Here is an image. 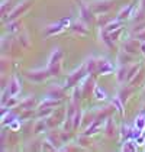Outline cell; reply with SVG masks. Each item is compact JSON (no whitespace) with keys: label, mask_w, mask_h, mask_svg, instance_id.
I'll list each match as a JSON object with an SVG mask.
<instances>
[{"label":"cell","mask_w":145,"mask_h":152,"mask_svg":"<svg viewBox=\"0 0 145 152\" xmlns=\"http://www.w3.org/2000/svg\"><path fill=\"white\" fill-rule=\"evenodd\" d=\"M61 57H62V54H61L60 49H58V48L54 49V52H52V55H51V58H49V64H48L49 74H57V72L60 71Z\"/></svg>","instance_id":"obj_1"},{"label":"cell","mask_w":145,"mask_h":152,"mask_svg":"<svg viewBox=\"0 0 145 152\" xmlns=\"http://www.w3.org/2000/svg\"><path fill=\"white\" fill-rule=\"evenodd\" d=\"M86 72H87L86 65H83L80 70H77L75 72L70 74V75H68V80H67V87H71V86H74V84H77V81H80V80L86 75Z\"/></svg>","instance_id":"obj_2"},{"label":"cell","mask_w":145,"mask_h":152,"mask_svg":"<svg viewBox=\"0 0 145 152\" xmlns=\"http://www.w3.org/2000/svg\"><path fill=\"white\" fill-rule=\"evenodd\" d=\"M110 71H113V65L109 62L108 59H97V71L96 72H99V74H108V72H110Z\"/></svg>","instance_id":"obj_3"},{"label":"cell","mask_w":145,"mask_h":152,"mask_svg":"<svg viewBox=\"0 0 145 152\" xmlns=\"http://www.w3.org/2000/svg\"><path fill=\"white\" fill-rule=\"evenodd\" d=\"M26 75H28L29 80H34V81H42V80H45V78L49 75V71L48 70L32 71V72H28Z\"/></svg>","instance_id":"obj_4"},{"label":"cell","mask_w":145,"mask_h":152,"mask_svg":"<svg viewBox=\"0 0 145 152\" xmlns=\"http://www.w3.org/2000/svg\"><path fill=\"white\" fill-rule=\"evenodd\" d=\"M9 91H10V96H18V93L21 91V83H19V80L16 77H13L12 81H10Z\"/></svg>","instance_id":"obj_5"},{"label":"cell","mask_w":145,"mask_h":152,"mask_svg":"<svg viewBox=\"0 0 145 152\" xmlns=\"http://www.w3.org/2000/svg\"><path fill=\"white\" fill-rule=\"evenodd\" d=\"M80 16H81V19L84 20V22H90L92 20V15H90V9H87L83 3H80Z\"/></svg>","instance_id":"obj_6"},{"label":"cell","mask_w":145,"mask_h":152,"mask_svg":"<svg viewBox=\"0 0 145 152\" xmlns=\"http://www.w3.org/2000/svg\"><path fill=\"white\" fill-rule=\"evenodd\" d=\"M62 94H64V90L55 86V87H52V88L49 90V93H48L47 97H49V99H61Z\"/></svg>","instance_id":"obj_7"},{"label":"cell","mask_w":145,"mask_h":152,"mask_svg":"<svg viewBox=\"0 0 145 152\" xmlns=\"http://www.w3.org/2000/svg\"><path fill=\"white\" fill-rule=\"evenodd\" d=\"M135 128L139 129V130H144L145 129V115L141 113L139 116L135 119Z\"/></svg>","instance_id":"obj_8"},{"label":"cell","mask_w":145,"mask_h":152,"mask_svg":"<svg viewBox=\"0 0 145 152\" xmlns=\"http://www.w3.org/2000/svg\"><path fill=\"white\" fill-rule=\"evenodd\" d=\"M94 96H96V99H99V100H105L106 99V91L100 86H96L94 87Z\"/></svg>","instance_id":"obj_9"},{"label":"cell","mask_w":145,"mask_h":152,"mask_svg":"<svg viewBox=\"0 0 145 152\" xmlns=\"http://www.w3.org/2000/svg\"><path fill=\"white\" fill-rule=\"evenodd\" d=\"M122 151H136V143L133 142H125L122 146Z\"/></svg>","instance_id":"obj_10"},{"label":"cell","mask_w":145,"mask_h":152,"mask_svg":"<svg viewBox=\"0 0 145 152\" xmlns=\"http://www.w3.org/2000/svg\"><path fill=\"white\" fill-rule=\"evenodd\" d=\"M131 10H132V4H129L126 9H123L121 13H119V19H123V18H128L129 16V13H131Z\"/></svg>","instance_id":"obj_11"},{"label":"cell","mask_w":145,"mask_h":152,"mask_svg":"<svg viewBox=\"0 0 145 152\" xmlns=\"http://www.w3.org/2000/svg\"><path fill=\"white\" fill-rule=\"evenodd\" d=\"M62 31V25H61V22L58 25H55V26H51V29H48V34L51 35V34H58V32H61Z\"/></svg>","instance_id":"obj_12"},{"label":"cell","mask_w":145,"mask_h":152,"mask_svg":"<svg viewBox=\"0 0 145 152\" xmlns=\"http://www.w3.org/2000/svg\"><path fill=\"white\" fill-rule=\"evenodd\" d=\"M121 20H116V22H113V23H110L108 26V28H106V31H108V32H112V31H115V29H118V28H119V26H121Z\"/></svg>","instance_id":"obj_13"},{"label":"cell","mask_w":145,"mask_h":152,"mask_svg":"<svg viewBox=\"0 0 145 152\" xmlns=\"http://www.w3.org/2000/svg\"><path fill=\"white\" fill-rule=\"evenodd\" d=\"M47 99H48V100H47L45 103L42 102V104H41V107H42V109H44V107H49V106H55V104H57V102H55V100H49V97H47Z\"/></svg>","instance_id":"obj_14"},{"label":"cell","mask_w":145,"mask_h":152,"mask_svg":"<svg viewBox=\"0 0 145 152\" xmlns=\"http://www.w3.org/2000/svg\"><path fill=\"white\" fill-rule=\"evenodd\" d=\"M99 128V122H96V123H93L90 128L87 129V132H86V135H90V133H94V130Z\"/></svg>","instance_id":"obj_15"},{"label":"cell","mask_w":145,"mask_h":152,"mask_svg":"<svg viewBox=\"0 0 145 152\" xmlns=\"http://www.w3.org/2000/svg\"><path fill=\"white\" fill-rule=\"evenodd\" d=\"M112 104H115L116 107H118V110L122 112V107H123V106H122V102L119 100V99H113V100H112Z\"/></svg>","instance_id":"obj_16"},{"label":"cell","mask_w":145,"mask_h":152,"mask_svg":"<svg viewBox=\"0 0 145 152\" xmlns=\"http://www.w3.org/2000/svg\"><path fill=\"white\" fill-rule=\"evenodd\" d=\"M103 42H105L106 45H109V47H112V42L109 41V36H108V31L103 32Z\"/></svg>","instance_id":"obj_17"},{"label":"cell","mask_w":145,"mask_h":152,"mask_svg":"<svg viewBox=\"0 0 145 152\" xmlns=\"http://www.w3.org/2000/svg\"><path fill=\"white\" fill-rule=\"evenodd\" d=\"M32 104H34V97L28 99V100H26L25 103H22V106H23V107H29V106H32Z\"/></svg>","instance_id":"obj_18"},{"label":"cell","mask_w":145,"mask_h":152,"mask_svg":"<svg viewBox=\"0 0 145 152\" xmlns=\"http://www.w3.org/2000/svg\"><path fill=\"white\" fill-rule=\"evenodd\" d=\"M80 28H83V26H81V25H78V23H75L74 26H72V29H74V31H81L83 34H86V32H87L86 29H80Z\"/></svg>","instance_id":"obj_19"},{"label":"cell","mask_w":145,"mask_h":152,"mask_svg":"<svg viewBox=\"0 0 145 152\" xmlns=\"http://www.w3.org/2000/svg\"><path fill=\"white\" fill-rule=\"evenodd\" d=\"M18 126H19V125H18V120H16V122H13L12 125H10V128L12 129H18Z\"/></svg>","instance_id":"obj_20"},{"label":"cell","mask_w":145,"mask_h":152,"mask_svg":"<svg viewBox=\"0 0 145 152\" xmlns=\"http://www.w3.org/2000/svg\"><path fill=\"white\" fill-rule=\"evenodd\" d=\"M70 23V19H62L61 20V25H68Z\"/></svg>","instance_id":"obj_21"},{"label":"cell","mask_w":145,"mask_h":152,"mask_svg":"<svg viewBox=\"0 0 145 152\" xmlns=\"http://www.w3.org/2000/svg\"><path fill=\"white\" fill-rule=\"evenodd\" d=\"M142 51H144V54H145V44L142 45Z\"/></svg>","instance_id":"obj_22"}]
</instances>
